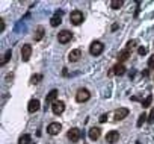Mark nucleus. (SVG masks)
<instances>
[{"label": "nucleus", "mask_w": 154, "mask_h": 144, "mask_svg": "<svg viewBox=\"0 0 154 144\" xmlns=\"http://www.w3.org/2000/svg\"><path fill=\"white\" fill-rule=\"evenodd\" d=\"M103 50H104V46H103L101 41H94V43L89 46V53H91L92 56H98V55H101Z\"/></svg>", "instance_id": "f257e3e1"}, {"label": "nucleus", "mask_w": 154, "mask_h": 144, "mask_svg": "<svg viewBox=\"0 0 154 144\" xmlns=\"http://www.w3.org/2000/svg\"><path fill=\"white\" fill-rule=\"evenodd\" d=\"M69 20H71V23H72L74 26L82 24V21H83V12H82V11H79V9L72 11V12L69 14Z\"/></svg>", "instance_id": "f03ea898"}, {"label": "nucleus", "mask_w": 154, "mask_h": 144, "mask_svg": "<svg viewBox=\"0 0 154 144\" xmlns=\"http://www.w3.org/2000/svg\"><path fill=\"white\" fill-rule=\"evenodd\" d=\"M89 97H91V93H89L86 88H80L79 91H77V94H75V100L79 102V103L88 102V100H89Z\"/></svg>", "instance_id": "7ed1b4c3"}, {"label": "nucleus", "mask_w": 154, "mask_h": 144, "mask_svg": "<svg viewBox=\"0 0 154 144\" xmlns=\"http://www.w3.org/2000/svg\"><path fill=\"white\" fill-rule=\"evenodd\" d=\"M68 139L71 141V142H77L80 138H82V130L80 129H77V127H72V129H69L68 130Z\"/></svg>", "instance_id": "20e7f679"}, {"label": "nucleus", "mask_w": 154, "mask_h": 144, "mask_svg": "<svg viewBox=\"0 0 154 144\" xmlns=\"http://www.w3.org/2000/svg\"><path fill=\"white\" fill-rule=\"evenodd\" d=\"M57 40H59L60 44H66L68 41L72 40V34H71L69 30H60L59 35H57Z\"/></svg>", "instance_id": "39448f33"}, {"label": "nucleus", "mask_w": 154, "mask_h": 144, "mask_svg": "<svg viewBox=\"0 0 154 144\" xmlns=\"http://www.w3.org/2000/svg\"><path fill=\"white\" fill-rule=\"evenodd\" d=\"M30 55H32V46L30 44H23V47H21V59L24 62H27L30 59Z\"/></svg>", "instance_id": "423d86ee"}, {"label": "nucleus", "mask_w": 154, "mask_h": 144, "mask_svg": "<svg viewBox=\"0 0 154 144\" xmlns=\"http://www.w3.org/2000/svg\"><path fill=\"white\" fill-rule=\"evenodd\" d=\"M51 111H53V114L60 115V114L65 111V103H63L62 100H56V102L51 105Z\"/></svg>", "instance_id": "0eeeda50"}, {"label": "nucleus", "mask_w": 154, "mask_h": 144, "mask_svg": "<svg viewBox=\"0 0 154 144\" xmlns=\"http://www.w3.org/2000/svg\"><path fill=\"white\" fill-rule=\"evenodd\" d=\"M125 71H127V68L124 67V64H116L110 71H109V76H112V75H118V76H122V75H125Z\"/></svg>", "instance_id": "6e6552de"}, {"label": "nucleus", "mask_w": 154, "mask_h": 144, "mask_svg": "<svg viewBox=\"0 0 154 144\" xmlns=\"http://www.w3.org/2000/svg\"><path fill=\"white\" fill-rule=\"evenodd\" d=\"M118 139H119V132H118V130H110V132H107V135H106V142L115 144V142H118Z\"/></svg>", "instance_id": "1a4fd4ad"}, {"label": "nucleus", "mask_w": 154, "mask_h": 144, "mask_svg": "<svg viewBox=\"0 0 154 144\" xmlns=\"http://www.w3.org/2000/svg\"><path fill=\"white\" fill-rule=\"evenodd\" d=\"M80 58H82V50L80 49H74L68 53V61L69 62H77Z\"/></svg>", "instance_id": "9d476101"}, {"label": "nucleus", "mask_w": 154, "mask_h": 144, "mask_svg": "<svg viewBox=\"0 0 154 144\" xmlns=\"http://www.w3.org/2000/svg\"><path fill=\"white\" fill-rule=\"evenodd\" d=\"M60 129H62V126H60V123H50L48 126H47V133H50V135H57L59 132H60Z\"/></svg>", "instance_id": "9b49d317"}, {"label": "nucleus", "mask_w": 154, "mask_h": 144, "mask_svg": "<svg viewBox=\"0 0 154 144\" xmlns=\"http://www.w3.org/2000/svg\"><path fill=\"white\" fill-rule=\"evenodd\" d=\"M62 11H56L54 12V15L51 17V20H50V24L53 26V27H56V26H59L60 23H62Z\"/></svg>", "instance_id": "f8f14e48"}, {"label": "nucleus", "mask_w": 154, "mask_h": 144, "mask_svg": "<svg viewBox=\"0 0 154 144\" xmlns=\"http://www.w3.org/2000/svg\"><path fill=\"white\" fill-rule=\"evenodd\" d=\"M56 97H57V90H51L47 94V97H45V109H47L48 105H53L56 102Z\"/></svg>", "instance_id": "ddd939ff"}, {"label": "nucleus", "mask_w": 154, "mask_h": 144, "mask_svg": "<svg viewBox=\"0 0 154 144\" xmlns=\"http://www.w3.org/2000/svg\"><path fill=\"white\" fill-rule=\"evenodd\" d=\"M39 106H41L39 100H38V99H32V100L29 102V105H27V111H29L30 114H33V112H36V111L39 109Z\"/></svg>", "instance_id": "4468645a"}, {"label": "nucleus", "mask_w": 154, "mask_h": 144, "mask_svg": "<svg viewBox=\"0 0 154 144\" xmlns=\"http://www.w3.org/2000/svg\"><path fill=\"white\" fill-rule=\"evenodd\" d=\"M128 112H130V111H128L127 108H119V109H116V111H115V120H116V121L124 120V118L128 115Z\"/></svg>", "instance_id": "2eb2a0df"}, {"label": "nucleus", "mask_w": 154, "mask_h": 144, "mask_svg": "<svg viewBox=\"0 0 154 144\" xmlns=\"http://www.w3.org/2000/svg\"><path fill=\"white\" fill-rule=\"evenodd\" d=\"M128 58H130V50H128V49H124V50H121V52H119V55H118V64H122V62H125Z\"/></svg>", "instance_id": "dca6fc26"}, {"label": "nucleus", "mask_w": 154, "mask_h": 144, "mask_svg": "<svg viewBox=\"0 0 154 144\" xmlns=\"http://www.w3.org/2000/svg\"><path fill=\"white\" fill-rule=\"evenodd\" d=\"M100 135H101L100 127H91V129H89V138H91L92 141H97V139L100 138Z\"/></svg>", "instance_id": "f3484780"}, {"label": "nucleus", "mask_w": 154, "mask_h": 144, "mask_svg": "<svg viewBox=\"0 0 154 144\" xmlns=\"http://www.w3.org/2000/svg\"><path fill=\"white\" fill-rule=\"evenodd\" d=\"M44 27L42 26H39L38 29H36V32H35V41H41L42 40V37H44Z\"/></svg>", "instance_id": "a211bd4d"}, {"label": "nucleus", "mask_w": 154, "mask_h": 144, "mask_svg": "<svg viewBox=\"0 0 154 144\" xmlns=\"http://www.w3.org/2000/svg\"><path fill=\"white\" fill-rule=\"evenodd\" d=\"M30 135L29 133H24V135H21L20 136V139H18V144H29L30 142Z\"/></svg>", "instance_id": "6ab92c4d"}, {"label": "nucleus", "mask_w": 154, "mask_h": 144, "mask_svg": "<svg viewBox=\"0 0 154 144\" xmlns=\"http://www.w3.org/2000/svg\"><path fill=\"white\" fill-rule=\"evenodd\" d=\"M122 0H112V2H110V8L112 9H119L121 6H122Z\"/></svg>", "instance_id": "aec40b11"}, {"label": "nucleus", "mask_w": 154, "mask_h": 144, "mask_svg": "<svg viewBox=\"0 0 154 144\" xmlns=\"http://www.w3.org/2000/svg\"><path fill=\"white\" fill-rule=\"evenodd\" d=\"M11 56H12V52H11V50H6V53L3 55V59H2V62H0V65H5V64L11 59Z\"/></svg>", "instance_id": "412c9836"}, {"label": "nucleus", "mask_w": 154, "mask_h": 144, "mask_svg": "<svg viewBox=\"0 0 154 144\" xmlns=\"http://www.w3.org/2000/svg\"><path fill=\"white\" fill-rule=\"evenodd\" d=\"M151 102H152V96L148 94V96L145 97V100H142V106H143V108H148V106L151 105Z\"/></svg>", "instance_id": "4be33fe9"}, {"label": "nucleus", "mask_w": 154, "mask_h": 144, "mask_svg": "<svg viewBox=\"0 0 154 144\" xmlns=\"http://www.w3.org/2000/svg\"><path fill=\"white\" fill-rule=\"evenodd\" d=\"M42 79V75H33L32 78H30V84H33V85H36V84H39V81Z\"/></svg>", "instance_id": "5701e85b"}, {"label": "nucleus", "mask_w": 154, "mask_h": 144, "mask_svg": "<svg viewBox=\"0 0 154 144\" xmlns=\"http://www.w3.org/2000/svg\"><path fill=\"white\" fill-rule=\"evenodd\" d=\"M145 120H148V115H146L145 112H142V114L139 115V120H137V127H140V126H142V123H143Z\"/></svg>", "instance_id": "b1692460"}, {"label": "nucleus", "mask_w": 154, "mask_h": 144, "mask_svg": "<svg viewBox=\"0 0 154 144\" xmlns=\"http://www.w3.org/2000/svg\"><path fill=\"white\" fill-rule=\"evenodd\" d=\"M137 53H139L140 56H145V55L148 53V49H146V47H143V46H140V47L137 49Z\"/></svg>", "instance_id": "393cba45"}, {"label": "nucleus", "mask_w": 154, "mask_h": 144, "mask_svg": "<svg viewBox=\"0 0 154 144\" xmlns=\"http://www.w3.org/2000/svg\"><path fill=\"white\" fill-rule=\"evenodd\" d=\"M136 44H137V41H136V40H131V41H128V44H127V49L130 50V49H133Z\"/></svg>", "instance_id": "a878e982"}, {"label": "nucleus", "mask_w": 154, "mask_h": 144, "mask_svg": "<svg viewBox=\"0 0 154 144\" xmlns=\"http://www.w3.org/2000/svg\"><path fill=\"white\" fill-rule=\"evenodd\" d=\"M148 67H149V68H154V55L149 56V59H148Z\"/></svg>", "instance_id": "bb28decb"}, {"label": "nucleus", "mask_w": 154, "mask_h": 144, "mask_svg": "<svg viewBox=\"0 0 154 144\" xmlns=\"http://www.w3.org/2000/svg\"><path fill=\"white\" fill-rule=\"evenodd\" d=\"M152 121H154V108L151 109V112L148 115V123H152Z\"/></svg>", "instance_id": "cd10ccee"}, {"label": "nucleus", "mask_w": 154, "mask_h": 144, "mask_svg": "<svg viewBox=\"0 0 154 144\" xmlns=\"http://www.w3.org/2000/svg\"><path fill=\"white\" fill-rule=\"evenodd\" d=\"M107 118H109V115H107V114H101L98 120H100V123H104V121H106Z\"/></svg>", "instance_id": "c85d7f7f"}, {"label": "nucleus", "mask_w": 154, "mask_h": 144, "mask_svg": "<svg viewBox=\"0 0 154 144\" xmlns=\"http://www.w3.org/2000/svg\"><path fill=\"white\" fill-rule=\"evenodd\" d=\"M3 30H5V21L0 20V32H3Z\"/></svg>", "instance_id": "c756f323"}, {"label": "nucleus", "mask_w": 154, "mask_h": 144, "mask_svg": "<svg viewBox=\"0 0 154 144\" xmlns=\"http://www.w3.org/2000/svg\"><path fill=\"white\" fill-rule=\"evenodd\" d=\"M142 76H143V78H146V76H148V70H145V71H142Z\"/></svg>", "instance_id": "7c9ffc66"}, {"label": "nucleus", "mask_w": 154, "mask_h": 144, "mask_svg": "<svg viewBox=\"0 0 154 144\" xmlns=\"http://www.w3.org/2000/svg\"><path fill=\"white\" fill-rule=\"evenodd\" d=\"M136 144H140V142H139V141H136Z\"/></svg>", "instance_id": "2f4dec72"}]
</instances>
